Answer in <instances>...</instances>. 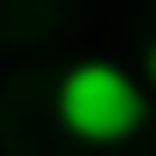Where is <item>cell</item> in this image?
<instances>
[{
    "label": "cell",
    "mask_w": 156,
    "mask_h": 156,
    "mask_svg": "<svg viewBox=\"0 0 156 156\" xmlns=\"http://www.w3.org/2000/svg\"><path fill=\"white\" fill-rule=\"evenodd\" d=\"M144 72H150V84H156V42L144 48Z\"/></svg>",
    "instance_id": "obj_2"
},
{
    "label": "cell",
    "mask_w": 156,
    "mask_h": 156,
    "mask_svg": "<svg viewBox=\"0 0 156 156\" xmlns=\"http://www.w3.org/2000/svg\"><path fill=\"white\" fill-rule=\"evenodd\" d=\"M54 102H60L66 132L96 138V144L138 132V126H144V114H150V96L120 72L114 60H78L72 72L60 78V96H54Z\"/></svg>",
    "instance_id": "obj_1"
}]
</instances>
